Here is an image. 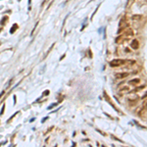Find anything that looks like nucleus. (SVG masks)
Returning <instances> with one entry per match:
<instances>
[{
  "mask_svg": "<svg viewBox=\"0 0 147 147\" xmlns=\"http://www.w3.org/2000/svg\"><path fill=\"white\" fill-rule=\"evenodd\" d=\"M126 63H128V60H122V59H115V60H112L110 62V66L111 67H120V66H122L124 65Z\"/></svg>",
  "mask_w": 147,
  "mask_h": 147,
  "instance_id": "1",
  "label": "nucleus"
},
{
  "mask_svg": "<svg viewBox=\"0 0 147 147\" xmlns=\"http://www.w3.org/2000/svg\"><path fill=\"white\" fill-rule=\"evenodd\" d=\"M128 21L126 20V18H122V19L120 21V26H119V30H118V32H122L124 30H126V28H128Z\"/></svg>",
  "mask_w": 147,
  "mask_h": 147,
  "instance_id": "2",
  "label": "nucleus"
},
{
  "mask_svg": "<svg viewBox=\"0 0 147 147\" xmlns=\"http://www.w3.org/2000/svg\"><path fill=\"white\" fill-rule=\"evenodd\" d=\"M138 116L140 118H142V119H146V106H142L141 109H140V111L138 112Z\"/></svg>",
  "mask_w": 147,
  "mask_h": 147,
  "instance_id": "3",
  "label": "nucleus"
},
{
  "mask_svg": "<svg viewBox=\"0 0 147 147\" xmlns=\"http://www.w3.org/2000/svg\"><path fill=\"white\" fill-rule=\"evenodd\" d=\"M128 73H119V74H116V77L117 79H124L126 77H128Z\"/></svg>",
  "mask_w": 147,
  "mask_h": 147,
  "instance_id": "4",
  "label": "nucleus"
},
{
  "mask_svg": "<svg viewBox=\"0 0 147 147\" xmlns=\"http://www.w3.org/2000/svg\"><path fill=\"white\" fill-rule=\"evenodd\" d=\"M130 46H131V48H133V49H137L139 47V43H138V41L137 40H132L131 41V44H130Z\"/></svg>",
  "mask_w": 147,
  "mask_h": 147,
  "instance_id": "5",
  "label": "nucleus"
},
{
  "mask_svg": "<svg viewBox=\"0 0 147 147\" xmlns=\"http://www.w3.org/2000/svg\"><path fill=\"white\" fill-rule=\"evenodd\" d=\"M131 19H132V21H140L142 19V16L141 15H133Z\"/></svg>",
  "mask_w": 147,
  "mask_h": 147,
  "instance_id": "6",
  "label": "nucleus"
},
{
  "mask_svg": "<svg viewBox=\"0 0 147 147\" xmlns=\"http://www.w3.org/2000/svg\"><path fill=\"white\" fill-rule=\"evenodd\" d=\"M140 82V79H131V81H130V84H137Z\"/></svg>",
  "mask_w": 147,
  "mask_h": 147,
  "instance_id": "7",
  "label": "nucleus"
},
{
  "mask_svg": "<svg viewBox=\"0 0 147 147\" xmlns=\"http://www.w3.org/2000/svg\"><path fill=\"white\" fill-rule=\"evenodd\" d=\"M16 28H17V24H14L13 26V28H12V30H11V33H13L15 32V30H16Z\"/></svg>",
  "mask_w": 147,
  "mask_h": 147,
  "instance_id": "8",
  "label": "nucleus"
},
{
  "mask_svg": "<svg viewBox=\"0 0 147 147\" xmlns=\"http://www.w3.org/2000/svg\"><path fill=\"white\" fill-rule=\"evenodd\" d=\"M56 105H57V103H54V104H52V105H50V106H49L47 109H48V110H50V109H52L53 107H54V106H56Z\"/></svg>",
  "mask_w": 147,
  "mask_h": 147,
  "instance_id": "9",
  "label": "nucleus"
},
{
  "mask_svg": "<svg viewBox=\"0 0 147 147\" xmlns=\"http://www.w3.org/2000/svg\"><path fill=\"white\" fill-rule=\"evenodd\" d=\"M4 107H5V105H3V108H2L1 112H0V116H1L2 114H3V112H4Z\"/></svg>",
  "mask_w": 147,
  "mask_h": 147,
  "instance_id": "10",
  "label": "nucleus"
},
{
  "mask_svg": "<svg viewBox=\"0 0 147 147\" xmlns=\"http://www.w3.org/2000/svg\"><path fill=\"white\" fill-rule=\"evenodd\" d=\"M47 94H49V90H45V92L43 93V95H47Z\"/></svg>",
  "mask_w": 147,
  "mask_h": 147,
  "instance_id": "11",
  "label": "nucleus"
},
{
  "mask_svg": "<svg viewBox=\"0 0 147 147\" xmlns=\"http://www.w3.org/2000/svg\"><path fill=\"white\" fill-rule=\"evenodd\" d=\"M47 119H48V118H47V117H46V118H44V119H43V120H42V122H45V121H46V120H47Z\"/></svg>",
  "mask_w": 147,
  "mask_h": 147,
  "instance_id": "12",
  "label": "nucleus"
},
{
  "mask_svg": "<svg viewBox=\"0 0 147 147\" xmlns=\"http://www.w3.org/2000/svg\"><path fill=\"white\" fill-rule=\"evenodd\" d=\"M4 93H5V92H4V91H2V92H1V93H0V98H1V96H2V95H3V94H4Z\"/></svg>",
  "mask_w": 147,
  "mask_h": 147,
  "instance_id": "13",
  "label": "nucleus"
},
{
  "mask_svg": "<svg viewBox=\"0 0 147 147\" xmlns=\"http://www.w3.org/2000/svg\"><path fill=\"white\" fill-rule=\"evenodd\" d=\"M64 57H65V54H64V55H63V56H62L61 58H60V61H61V60H62V59H63V58H64Z\"/></svg>",
  "mask_w": 147,
  "mask_h": 147,
  "instance_id": "14",
  "label": "nucleus"
}]
</instances>
